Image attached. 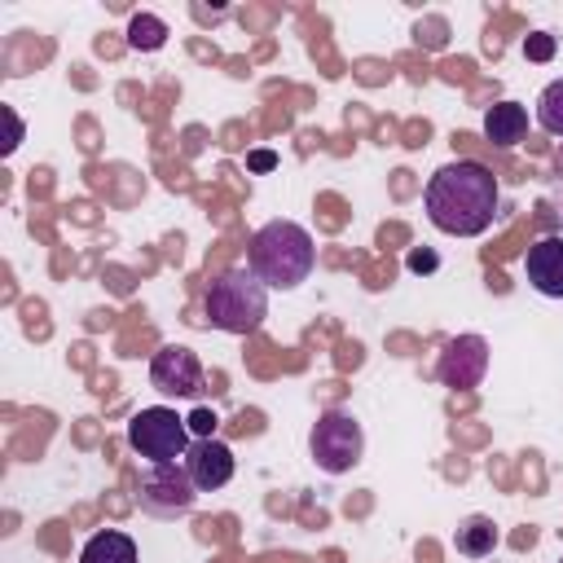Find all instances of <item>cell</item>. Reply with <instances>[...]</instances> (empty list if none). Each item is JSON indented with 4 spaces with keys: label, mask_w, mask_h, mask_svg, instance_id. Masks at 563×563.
<instances>
[{
    "label": "cell",
    "mask_w": 563,
    "mask_h": 563,
    "mask_svg": "<svg viewBox=\"0 0 563 563\" xmlns=\"http://www.w3.org/2000/svg\"><path fill=\"white\" fill-rule=\"evenodd\" d=\"M422 207H427V220L440 233L479 238L493 224V216H497V176L484 163H475V158L444 163L427 180Z\"/></svg>",
    "instance_id": "6da1fadb"
},
{
    "label": "cell",
    "mask_w": 563,
    "mask_h": 563,
    "mask_svg": "<svg viewBox=\"0 0 563 563\" xmlns=\"http://www.w3.org/2000/svg\"><path fill=\"white\" fill-rule=\"evenodd\" d=\"M312 260H317L312 233L295 220H268L264 229H255L251 251H246V268L268 290H295L299 282H308Z\"/></svg>",
    "instance_id": "7a4b0ae2"
},
{
    "label": "cell",
    "mask_w": 563,
    "mask_h": 563,
    "mask_svg": "<svg viewBox=\"0 0 563 563\" xmlns=\"http://www.w3.org/2000/svg\"><path fill=\"white\" fill-rule=\"evenodd\" d=\"M268 317V286L251 268H224L207 286V321L224 334H255Z\"/></svg>",
    "instance_id": "3957f363"
},
{
    "label": "cell",
    "mask_w": 563,
    "mask_h": 563,
    "mask_svg": "<svg viewBox=\"0 0 563 563\" xmlns=\"http://www.w3.org/2000/svg\"><path fill=\"white\" fill-rule=\"evenodd\" d=\"M128 444L150 462V466H158V462H185V453H189V427H185V418L176 413V409H167V405H150V409H141V413H132V422H128Z\"/></svg>",
    "instance_id": "277c9868"
},
{
    "label": "cell",
    "mask_w": 563,
    "mask_h": 563,
    "mask_svg": "<svg viewBox=\"0 0 563 563\" xmlns=\"http://www.w3.org/2000/svg\"><path fill=\"white\" fill-rule=\"evenodd\" d=\"M308 449H312V462H317L325 475H343V471H352V466L361 462V453H365V431H361V422H356L352 413L325 409V413L317 418L312 435H308Z\"/></svg>",
    "instance_id": "5b68a950"
},
{
    "label": "cell",
    "mask_w": 563,
    "mask_h": 563,
    "mask_svg": "<svg viewBox=\"0 0 563 563\" xmlns=\"http://www.w3.org/2000/svg\"><path fill=\"white\" fill-rule=\"evenodd\" d=\"M136 501L145 515H158V519H172V515H185L194 510L198 501V488L185 471V462H158V466H145L141 484H136Z\"/></svg>",
    "instance_id": "8992f818"
},
{
    "label": "cell",
    "mask_w": 563,
    "mask_h": 563,
    "mask_svg": "<svg viewBox=\"0 0 563 563\" xmlns=\"http://www.w3.org/2000/svg\"><path fill=\"white\" fill-rule=\"evenodd\" d=\"M484 369H488V343L484 334H453L444 347H440V361H435V378L453 391H466V387H479L484 383Z\"/></svg>",
    "instance_id": "52a82bcc"
},
{
    "label": "cell",
    "mask_w": 563,
    "mask_h": 563,
    "mask_svg": "<svg viewBox=\"0 0 563 563\" xmlns=\"http://www.w3.org/2000/svg\"><path fill=\"white\" fill-rule=\"evenodd\" d=\"M150 383H154V391H163V396H198V391H202V361H198L189 347L167 343V347H158L154 361H150Z\"/></svg>",
    "instance_id": "ba28073f"
},
{
    "label": "cell",
    "mask_w": 563,
    "mask_h": 563,
    "mask_svg": "<svg viewBox=\"0 0 563 563\" xmlns=\"http://www.w3.org/2000/svg\"><path fill=\"white\" fill-rule=\"evenodd\" d=\"M185 471H189L198 493H216V488H224L233 479V449L224 440H216V435L211 440H194L189 453H185Z\"/></svg>",
    "instance_id": "9c48e42d"
},
{
    "label": "cell",
    "mask_w": 563,
    "mask_h": 563,
    "mask_svg": "<svg viewBox=\"0 0 563 563\" xmlns=\"http://www.w3.org/2000/svg\"><path fill=\"white\" fill-rule=\"evenodd\" d=\"M523 273H528V282H532L537 295L563 299V238L550 233V238L532 242L528 255H523Z\"/></svg>",
    "instance_id": "30bf717a"
},
{
    "label": "cell",
    "mask_w": 563,
    "mask_h": 563,
    "mask_svg": "<svg viewBox=\"0 0 563 563\" xmlns=\"http://www.w3.org/2000/svg\"><path fill=\"white\" fill-rule=\"evenodd\" d=\"M523 132H528V110L519 101H497V106L484 110V136H488V145L515 150L523 141Z\"/></svg>",
    "instance_id": "8fae6325"
},
{
    "label": "cell",
    "mask_w": 563,
    "mask_h": 563,
    "mask_svg": "<svg viewBox=\"0 0 563 563\" xmlns=\"http://www.w3.org/2000/svg\"><path fill=\"white\" fill-rule=\"evenodd\" d=\"M79 563H136V541L119 528H106L88 537V545L79 550Z\"/></svg>",
    "instance_id": "7c38bea8"
},
{
    "label": "cell",
    "mask_w": 563,
    "mask_h": 563,
    "mask_svg": "<svg viewBox=\"0 0 563 563\" xmlns=\"http://www.w3.org/2000/svg\"><path fill=\"white\" fill-rule=\"evenodd\" d=\"M457 554H466V559H484V554H493L497 550V523L488 519V515H471V519H462L457 523Z\"/></svg>",
    "instance_id": "4fadbf2b"
},
{
    "label": "cell",
    "mask_w": 563,
    "mask_h": 563,
    "mask_svg": "<svg viewBox=\"0 0 563 563\" xmlns=\"http://www.w3.org/2000/svg\"><path fill=\"white\" fill-rule=\"evenodd\" d=\"M128 44H132L136 53H154V48H163V44H167V22L154 18V13H136V18L128 22Z\"/></svg>",
    "instance_id": "5bb4252c"
},
{
    "label": "cell",
    "mask_w": 563,
    "mask_h": 563,
    "mask_svg": "<svg viewBox=\"0 0 563 563\" xmlns=\"http://www.w3.org/2000/svg\"><path fill=\"white\" fill-rule=\"evenodd\" d=\"M537 123L550 136H563V79H554V84L541 88V97H537Z\"/></svg>",
    "instance_id": "9a60e30c"
},
{
    "label": "cell",
    "mask_w": 563,
    "mask_h": 563,
    "mask_svg": "<svg viewBox=\"0 0 563 563\" xmlns=\"http://www.w3.org/2000/svg\"><path fill=\"white\" fill-rule=\"evenodd\" d=\"M523 53H528V62H550L554 57V35L550 31H532L523 40Z\"/></svg>",
    "instance_id": "2e32d148"
},
{
    "label": "cell",
    "mask_w": 563,
    "mask_h": 563,
    "mask_svg": "<svg viewBox=\"0 0 563 563\" xmlns=\"http://www.w3.org/2000/svg\"><path fill=\"white\" fill-rule=\"evenodd\" d=\"M185 427H189L198 440H211V435H216V427H220V418H216L211 409H194V413L185 418Z\"/></svg>",
    "instance_id": "e0dca14e"
},
{
    "label": "cell",
    "mask_w": 563,
    "mask_h": 563,
    "mask_svg": "<svg viewBox=\"0 0 563 563\" xmlns=\"http://www.w3.org/2000/svg\"><path fill=\"white\" fill-rule=\"evenodd\" d=\"M413 273H431L440 260H435V251H409V260H405Z\"/></svg>",
    "instance_id": "ac0fdd59"
},
{
    "label": "cell",
    "mask_w": 563,
    "mask_h": 563,
    "mask_svg": "<svg viewBox=\"0 0 563 563\" xmlns=\"http://www.w3.org/2000/svg\"><path fill=\"white\" fill-rule=\"evenodd\" d=\"M246 163H251V172H273V167H277V154H273V150H255Z\"/></svg>",
    "instance_id": "d6986e66"
},
{
    "label": "cell",
    "mask_w": 563,
    "mask_h": 563,
    "mask_svg": "<svg viewBox=\"0 0 563 563\" xmlns=\"http://www.w3.org/2000/svg\"><path fill=\"white\" fill-rule=\"evenodd\" d=\"M4 119H9V141H4V154H13V150H18V141H22V123H18V114H13V110H4Z\"/></svg>",
    "instance_id": "ffe728a7"
},
{
    "label": "cell",
    "mask_w": 563,
    "mask_h": 563,
    "mask_svg": "<svg viewBox=\"0 0 563 563\" xmlns=\"http://www.w3.org/2000/svg\"><path fill=\"white\" fill-rule=\"evenodd\" d=\"M554 172L563 176V145H559V154H554Z\"/></svg>",
    "instance_id": "44dd1931"
},
{
    "label": "cell",
    "mask_w": 563,
    "mask_h": 563,
    "mask_svg": "<svg viewBox=\"0 0 563 563\" xmlns=\"http://www.w3.org/2000/svg\"><path fill=\"white\" fill-rule=\"evenodd\" d=\"M559 563H563V559H559Z\"/></svg>",
    "instance_id": "7402d4cb"
}]
</instances>
